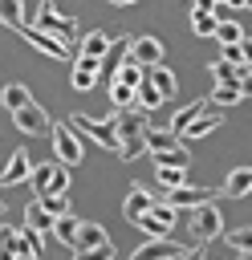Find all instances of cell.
I'll return each mask as SVG.
<instances>
[{"label": "cell", "mask_w": 252, "mask_h": 260, "mask_svg": "<svg viewBox=\"0 0 252 260\" xmlns=\"http://www.w3.org/2000/svg\"><path fill=\"white\" fill-rule=\"evenodd\" d=\"M146 110H138V106H122L118 110V118H114V130H118V138H122V146H118V154H122V162H134L142 150H146Z\"/></svg>", "instance_id": "obj_1"}, {"label": "cell", "mask_w": 252, "mask_h": 260, "mask_svg": "<svg viewBox=\"0 0 252 260\" xmlns=\"http://www.w3.org/2000/svg\"><path fill=\"white\" fill-rule=\"evenodd\" d=\"M69 252H73V256H114V240H110V232H106L102 223L81 219V223H77V236H73V244H69Z\"/></svg>", "instance_id": "obj_2"}, {"label": "cell", "mask_w": 252, "mask_h": 260, "mask_svg": "<svg viewBox=\"0 0 252 260\" xmlns=\"http://www.w3.org/2000/svg\"><path fill=\"white\" fill-rule=\"evenodd\" d=\"M187 228H191V236H195L199 244H207V240H219V232H224V215H219V207H215L211 199H203V203L191 207Z\"/></svg>", "instance_id": "obj_3"}, {"label": "cell", "mask_w": 252, "mask_h": 260, "mask_svg": "<svg viewBox=\"0 0 252 260\" xmlns=\"http://www.w3.org/2000/svg\"><path fill=\"white\" fill-rule=\"evenodd\" d=\"M69 126H77V130H85L98 146H106V150H114L118 154V146H122V138H118V130H114V118H89V114H73L69 118Z\"/></svg>", "instance_id": "obj_4"}, {"label": "cell", "mask_w": 252, "mask_h": 260, "mask_svg": "<svg viewBox=\"0 0 252 260\" xmlns=\"http://www.w3.org/2000/svg\"><path fill=\"white\" fill-rule=\"evenodd\" d=\"M33 24H37V28H45V32H53V37H61L65 45L77 37V20H73V16H61L53 0H41V12H37V20H33Z\"/></svg>", "instance_id": "obj_5"}, {"label": "cell", "mask_w": 252, "mask_h": 260, "mask_svg": "<svg viewBox=\"0 0 252 260\" xmlns=\"http://www.w3.org/2000/svg\"><path fill=\"white\" fill-rule=\"evenodd\" d=\"M49 138H53V154H57V162H65V167L81 162V138L69 130V122H53V126H49Z\"/></svg>", "instance_id": "obj_6"}, {"label": "cell", "mask_w": 252, "mask_h": 260, "mask_svg": "<svg viewBox=\"0 0 252 260\" xmlns=\"http://www.w3.org/2000/svg\"><path fill=\"white\" fill-rule=\"evenodd\" d=\"M126 53L142 65V69H150V65H163V57H167V49H163V41L159 37H126Z\"/></svg>", "instance_id": "obj_7"}, {"label": "cell", "mask_w": 252, "mask_h": 260, "mask_svg": "<svg viewBox=\"0 0 252 260\" xmlns=\"http://www.w3.org/2000/svg\"><path fill=\"white\" fill-rule=\"evenodd\" d=\"M24 41L33 45V49H41V53H49V57H57V61H69V45L61 41V37H53V32H45V28H37V24H28L24 20Z\"/></svg>", "instance_id": "obj_8"}, {"label": "cell", "mask_w": 252, "mask_h": 260, "mask_svg": "<svg viewBox=\"0 0 252 260\" xmlns=\"http://www.w3.org/2000/svg\"><path fill=\"white\" fill-rule=\"evenodd\" d=\"M191 248H183V244H175V240H167V236H150L142 248H134V260H183Z\"/></svg>", "instance_id": "obj_9"}, {"label": "cell", "mask_w": 252, "mask_h": 260, "mask_svg": "<svg viewBox=\"0 0 252 260\" xmlns=\"http://www.w3.org/2000/svg\"><path fill=\"white\" fill-rule=\"evenodd\" d=\"M12 122H16V130L20 134H49V114L37 106V102H24L20 110H12Z\"/></svg>", "instance_id": "obj_10"}, {"label": "cell", "mask_w": 252, "mask_h": 260, "mask_svg": "<svg viewBox=\"0 0 252 260\" xmlns=\"http://www.w3.org/2000/svg\"><path fill=\"white\" fill-rule=\"evenodd\" d=\"M215 191L211 187H191V183H179V187H163V195L159 199H167L171 207H195V203H203V199H211Z\"/></svg>", "instance_id": "obj_11"}, {"label": "cell", "mask_w": 252, "mask_h": 260, "mask_svg": "<svg viewBox=\"0 0 252 260\" xmlns=\"http://www.w3.org/2000/svg\"><path fill=\"white\" fill-rule=\"evenodd\" d=\"M28 171H33L28 150H12V154H8V162H4V171H0V187H16V183H24V179H28Z\"/></svg>", "instance_id": "obj_12"}, {"label": "cell", "mask_w": 252, "mask_h": 260, "mask_svg": "<svg viewBox=\"0 0 252 260\" xmlns=\"http://www.w3.org/2000/svg\"><path fill=\"white\" fill-rule=\"evenodd\" d=\"M98 69H102L98 57H77V61H73V77H69L73 89H77V93H89V89L98 85Z\"/></svg>", "instance_id": "obj_13"}, {"label": "cell", "mask_w": 252, "mask_h": 260, "mask_svg": "<svg viewBox=\"0 0 252 260\" xmlns=\"http://www.w3.org/2000/svg\"><path fill=\"white\" fill-rule=\"evenodd\" d=\"M142 77H146V69L126 53V41H122V65H114V81H122V85H130V89H138V85H142Z\"/></svg>", "instance_id": "obj_14"}, {"label": "cell", "mask_w": 252, "mask_h": 260, "mask_svg": "<svg viewBox=\"0 0 252 260\" xmlns=\"http://www.w3.org/2000/svg\"><path fill=\"white\" fill-rule=\"evenodd\" d=\"M110 49H114V37H110L106 28H93V32L81 37V53H77V57H98V61H102Z\"/></svg>", "instance_id": "obj_15"}, {"label": "cell", "mask_w": 252, "mask_h": 260, "mask_svg": "<svg viewBox=\"0 0 252 260\" xmlns=\"http://www.w3.org/2000/svg\"><path fill=\"white\" fill-rule=\"evenodd\" d=\"M224 126V114H219V106H207L187 130H183V138H203V134H211V130H219Z\"/></svg>", "instance_id": "obj_16"}, {"label": "cell", "mask_w": 252, "mask_h": 260, "mask_svg": "<svg viewBox=\"0 0 252 260\" xmlns=\"http://www.w3.org/2000/svg\"><path fill=\"white\" fill-rule=\"evenodd\" d=\"M142 138H146V150H150V154H163V150H171L175 142H183L171 126H146V134H142Z\"/></svg>", "instance_id": "obj_17"}, {"label": "cell", "mask_w": 252, "mask_h": 260, "mask_svg": "<svg viewBox=\"0 0 252 260\" xmlns=\"http://www.w3.org/2000/svg\"><path fill=\"white\" fill-rule=\"evenodd\" d=\"M150 203H154V195H150V191H142V187L134 183V187H130V195H126V203H122V215L134 223V219H138V215H142Z\"/></svg>", "instance_id": "obj_18"}, {"label": "cell", "mask_w": 252, "mask_h": 260, "mask_svg": "<svg viewBox=\"0 0 252 260\" xmlns=\"http://www.w3.org/2000/svg\"><path fill=\"white\" fill-rule=\"evenodd\" d=\"M248 191H252V167H236V171L224 179V195L240 199V195H248Z\"/></svg>", "instance_id": "obj_19"}, {"label": "cell", "mask_w": 252, "mask_h": 260, "mask_svg": "<svg viewBox=\"0 0 252 260\" xmlns=\"http://www.w3.org/2000/svg\"><path fill=\"white\" fill-rule=\"evenodd\" d=\"M146 81L163 93V98H175V89H179V81H175V73L167 69V65H150V73H146Z\"/></svg>", "instance_id": "obj_20"}, {"label": "cell", "mask_w": 252, "mask_h": 260, "mask_svg": "<svg viewBox=\"0 0 252 260\" xmlns=\"http://www.w3.org/2000/svg\"><path fill=\"white\" fill-rule=\"evenodd\" d=\"M207 106H211V102H187L183 110H175V118H171V130L183 138V130H187V126H191V122H195V118H199Z\"/></svg>", "instance_id": "obj_21"}, {"label": "cell", "mask_w": 252, "mask_h": 260, "mask_svg": "<svg viewBox=\"0 0 252 260\" xmlns=\"http://www.w3.org/2000/svg\"><path fill=\"white\" fill-rule=\"evenodd\" d=\"M0 256L4 260H12V256H28L24 252V240H20V228H0Z\"/></svg>", "instance_id": "obj_22"}, {"label": "cell", "mask_w": 252, "mask_h": 260, "mask_svg": "<svg viewBox=\"0 0 252 260\" xmlns=\"http://www.w3.org/2000/svg\"><path fill=\"white\" fill-rule=\"evenodd\" d=\"M24 102H33V93H28V85H20V81H12V85H4L0 89V106L12 114V110H20Z\"/></svg>", "instance_id": "obj_23"}, {"label": "cell", "mask_w": 252, "mask_h": 260, "mask_svg": "<svg viewBox=\"0 0 252 260\" xmlns=\"http://www.w3.org/2000/svg\"><path fill=\"white\" fill-rule=\"evenodd\" d=\"M163 102H167V98H163V93H159V89H154V85H150V81H146V77H142V85H138V89H134V106H138V110H146V114H150V110H159V106H163Z\"/></svg>", "instance_id": "obj_24"}, {"label": "cell", "mask_w": 252, "mask_h": 260, "mask_svg": "<svg viewBox=\"0 0 252 260\" xmlns=\"http://www.w3.org/2000/svg\"><path fill=\"white\" fill-rule=\"evenodd\" d=\"M224 236V244L232 248V252H252V223H244V228H232V232H219Z\"/></svg>", "instance_id": "obj_25"}, {"label": "cell", "mask_w": 252, "mask_h": 260, "mask_svg": "<svg viewBox=\"0 0 252 260\" xmlns=\"http://www.w3.org/2000/svg\"><path fill=\"white\" fill-rule=\"evenodd\" d=\"M37 203H41V207H45L53 219L69 211V195H65V191H41V195H37Z\"/></svg>", "instance_id": "obj_26"}, {"label": "cell", "mask_w": 252, "mask_h": 260, "mask_svg": "<svg viewBox=\"0 0 252 260\" xmlns=\"http://www.w3.org/2000/svg\"><path fill=\"white\" fill-rule=\"evenodd\" d=\"M77 223H81V219H77L73 211H65V215H57V219H53V236L69 248V244H73V236H77Z\"/></svg>", "instance_id": "obj_27"}, {"label": "cell", "mask_w": 252, "mask_h": 260, "mask_svg": "<svg viewBox=\"0 0 252 260\" xmlns=\"http://www.w3.org/2000/svg\"><path fill=\"white\" fill-rule=\"evenodd\" d=\"M0 24L24 28V0H0Z\"/></svg>", "instance_id": "obj_28"}, {"label": "cell", "mask_w": 252, "mask_h": 260, "mask_svg": "<svg viewBox=\"0 0 252 260\" xmlns=\"http://www.w3.org/2000/svg\"><path fill=\"white\" fill-rule=\"evenodd\" d=\"M211 106H236L240 102V89H236V81H215V89H211V98H207Z\"/></svg>", "instance_id": "obj_29"}, {"label": "cell", "mask_w": 252, "mask_h": 260, "mask_svg": "<svg viewBox=\"0 0 252 260\" xmlns=\"http://www.w3.org/2000/svg\"><path fill=\"white\" fill-rule=\"evenodd\" d=\"M24 223H28V228H37V232H49V228H53V215L33 199V203L24 207Z\"/></svg>", "instance_id": "obj_30"}, {"label": "cell", "mask_w": 252, "mask_h": 260, "mask_svg": "<svg viewBox=\"0 0 252 260\" xmlns=\"http://www.w3.org/2000/svg\"><path fill=\"white\" fill-rule=\"evenodd\" d=\"M49 175H53V162H33V171H28V187H33V195H41L45 187H49Z\"/></svg>", "instance_id": "obj_31"}, {"label": "cell", "mask_w": 252, "mask_h": 260, "mask_svg": "<svg viewBox=\"0 0 252 260\" xmlns=\"http://www.w3.org/2000/svg\"><path fill=\"white\" fill-rule=\"evenodd\" d=\"M154 175H159V187H179V183H187V167H167V162H159Z\"/></svg>", "instance_id": "obj_32"}, {"label": "cell", "mask_w": 252, "mask_h": 260, "mask_svg": "<svg viewBox=\"0 0 252 260\" xmlns=\"http://www.w3.org/2000/svg\"><path fill=\"white\" fill-rule=\"evenodd\" d=\"M154 162H167V167H191V154H187V146H183V142H175L171 150L154 154Z\"/></svg>", "instance_id": "obj_33"}, {"label": "cell", "mask_w": 252, "mask_h": 260, "mask_svg": "<svg viewBox=\"0 0 252 260\" xmlns=\"http://www.w3.org/2000/svg\"><path fill=\"white\" fill-rule=\"evenodd\" d=\"M215 24H219V20H215V12H199V8H191V28H195L199 37H211V32H215Z\"/></svg>", "instance_id": "obj_34"}, {"label": "cell", "mask_w": 252, "mask_h": 260, "mask_svg": "<svg viewBox=\"0 0 252 260\" xmlns=\"http://www.w3.org/2000/svg\"><path fill=\"white\" fill-rule=\"evenodd\" d=\"M211 37H219V41H224V45H236V41H240V37H244V28H240V24H236V20H219V24H215V32H211Z\"/></svg>", "instance_id": "obj_35"}, {"label": "cell", "mask_w": 252, "mask_h": 260, "mask_svg": "<svg viewBox=\"0 0 252 260\" xmlns=\"http://www.w3.org/2000/svg\"><path fill=\"white\" fill-rule=\"evenodd\" d=\"M20 240H24V252H28V256H41V252H45V240H41L37 228L24 223V228H20Z\"/></svg>", "instance_id": "obj_36"}, {"label": "cell", "mask_w": 252, "mask_h": 260, "mask_svg": "<svg viewBox=\"0 0 252 260\" xmlns=\"http://www.w3.org/2000/svg\"><path fill=\"white\" fill-rule=\"evenodd\" d=\"M110 98H114V106L122 110V106H134V89L130 85H122V81H114L110 77Z\"/></svg>", "instance_id": "obj_37"}, {"label": "cell", "mask_w": 252, "mask_h": 260, "mask_svg": "<svg viewBox=\"0 0 252 260\" xmlns=\"http://www.w3.org/2000/svg\"><path fill=\"white\" fill-rule=\"evenodd\" d=\"M236 73H240V65H228V61H211V77H215V81H236Z\"/></svg>", "instance_id": "obj_38"}, {"label": "cell", "mask_w": 252, "mask_h": 260, "mask_svg": "<svg viewBox=\"0 0 252 260\" xmlns=\"http://www.w3.org/2000/svg\"><path fill=\"white\" fill-rule=\"evenodd\" d=\"M236 89H240V98H252V65H240V73H236Z\"/></svg>", "instance_id": "obj_39"}, {"label": "cell", "mask_w": 252, "mask_h": 260, "mask_svg": "<svg viewBox=\"0 0 252 260\" xmlns=\"http://www.w3.org/2000/svg\"><path fill=\"white\" fill-rule=\"evenodd\" d=\"M219 61H228V65H244V57H240V41H236V45H224Z\"/></svg>", "instance_id": "obj_40"}, {"label": "cell", "mask_w": 252, "mask_h": 260, "mask_svg": "<svg viewBox=\"0 0 252 260\" xmlns=\"http://www.w3.org/2000/svg\"><path fill=\"white\" fill-rule=\"evenodd\" d=\"M240 57H244V65H252V37L248 32L240 37Z\"/></svg>", "instance_id": "obj_41"}, {"label": "cell", "mask_w": 252, "mask_h": 260, "mask_svg": "<svg viewBox=\"0 0 252 260\" xmlns=\"http://www.w3.org/2000/svg\"><path fill=\"white\" fill-rule=\"evenodd\" d=\"M195 8H199V12H211V8H215V0H195Z\"/></svg>", "instance_id": "obj_42"}, {"label": "cell", "mask_w": 252, "mask_h": 260, "mask_svg": "<svg viewBox=\"0 0 252 260\" xmlns=\"http://www.w3.org/2000/svg\"><path fill=\"white\" fill-rule=\"evenodd\" d=\"M240 8H252V0H240Z\"/></svg>", "instance_id": "obj_43"}, {"label": "cell", "mask_w": 252, "mask_h": 260, "mask_svg": "<svg viewBox=\"0 0 252 260\" xmlns=\"http://www.w3.org/2000/svg\"><path fill=\"white\" fill-rule=\"evenodd\" d=\"M110 4H134V0H110Z\"/></svg>", "instance_id": "obj_44"}, {"label": "cell", "mask_w": 252, "mask_h": 260, "mask_svg": "<svg viewBox=\"0 0 252 260\" xmlns=\"http://www.w3.org/2000/svg\"><path fill=\"white\" fill-rule=\"evenodd\" d=\"M0 211H4V199H0Z\"/></svg>", "instance_id": "obj_45"}, {"label": "cell", "mask_w": 252, "mask_h": 260, "mask_svg": "<svg viewBox=\"0 0 252 260\" xmlns=\"http://www.w3.org/2000/svg\"><path fill=\"white\" fill-rule=\"evenodd\" d=\"M248 195H252V191H248Z\"/></svg>", "instance_id": "obj_46"}]
</instances>
